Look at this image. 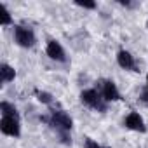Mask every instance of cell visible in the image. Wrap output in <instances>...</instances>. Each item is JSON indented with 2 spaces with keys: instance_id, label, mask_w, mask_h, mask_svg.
I'll return each instance as SVG.
<instances>
[{
  "instance_id": "cell-14",
  "label": "cell",
  "mask_w": 148,
  "mask_h": 148,
  "mask_svg": "<svg viewBox=\"0 0 148 148\" xmlns=\"http://www.w3.org/2000/svg\"><path fill=\"white\" fill-rule=\"evenodd\" d=\"M79 7H84V9H96V4L94 2H75Z\"/></svg>"
},
{
  "instance_id": "cell-8",
  "label": "cell",
  "mask_w": 148,
  "mask_h": 148,
  "mask_svg": "<svg viewBox=\"0 0 148 148\" xmlns=\"http://www.w3.org/2000/svg\"><path fill=\"white\" fill-rule=\"evenodd\" d=\"M117 61H119V64H120L122 68H125V70H136L134 58H132L131 52H127V51H120V52L117 54Z\"/></svg>"
},
{
  "instance_id": "cell-9",
  "label": "cell",
  "mask_w": 148,
  "mask_h": 148,
  "mask_svg": "<svg viewBox=\"0 0 148 148\" xmlns=\"http://www.w3.org/2000/svg\"><path fill=\"white\" fill-rule=\"evenodd\" d=\"M14 77H16V71L12 66H9V64L0 66V80L2 82H11V80H14Z\"/></svg>"
},
{
  "instance_id": "cell-2",
  "label": "cell",
  "mask_w": 148,
  "mask_h": 148,
  "mask_svg": "<svg viewBox=\"0 0 148 148\" xmlns=\"http://www.w3.org/2000/svg\"><path fill=\"white\" fill-rule=\"evenodd\" d=\"M49 124L58 129V132H70V129L73 127V120L71 117L63 112V110H54L51 113V119H49Z\"/></svg>"
},
{
  "instance_id": "cell-5",
  "label": "cell",
  "mask_w": 148,
  "mask_h": 148,
  "mask_svg": "<svg viewBox=\"0 0 148 148\" xmlns=\"http://www.w3.org/2000/svg\"><path fill=\"white\" fill-rule=\"evenodd\" d=\"M101 96L105 98V101H119L120 99V92H119L115 82L103 80L101 82Z\"/></svg>"
},
{
  "instance_id": "cell-1",
  "label": "cell",
  "mask_w": 148,
  "mask_h": 148,
  "mask_svg": "<svg viewBox=\"0 0 148 148\" xmlns=\"http://www.w3.org/2000/svg\"><path fill=\"white\" fill-rule=\"evenodd\" d=\"M80 101L86 105V106H89V108H94V110H98V112H106V101H105V98L98 92V91H94V89H87V91H84L82 94H80Z\"/></svg>"
},
{
  "instance_id": "cell-13",
  "label": "cell",
  "mask_w": 148,
  "mask_h": 148,
  "mask_svg": "<svg viewBox=\"0 0 148 148\" xmlns=\"http://www.w3.org/2000/svg\"><path fill=\"white\" fill-rule=\"evenodd\" d=\"M84 146H86V148H103L101 145H98V143H96L94 139H91V138H87V139H86Z\"/></svg>"
},
{
  "instance_id": "cell-12",
  "label": "cell",
  "mask_w": 148,
  "mask_h": 148,
  "mask_svg": "<svg viewBox=\"0 0 148 148\" xmlns=\"http://www.w3.org/2000/svg\"><path fill=\"white\" fill-rule=\"evenodd\" d=\"M12 23V18H11V12L5 9V7H2V25L5 26V25H11Z\"/></svg>"
},
{
  "instance_id": "cell-3",
  "label": "cell",
  "mask_w": 148,
  "mask_h": 148,
  "mask_svg": "<svg viewBox=\"0 0 148 148\" xmlns=\"http://www.w3.org/2000/svg\"><path fill=\"white\" fill-rule=\"evenodd\" d=\"M14 40L21 47H32L35 44V35L30 28L25 26H14Z\"/></svg>"
},
{
  "instance_id": "cell-7",
  "label": "cell",
  "mask_w": 148,
  "mask_h": 148,
  "mask_svg": "<svg viewBox=\"0 0 148 148\" xmlns=\"http://www.w3.org/2000/svg\"><path fill=\"white\" fill-rule=\"evenodd\" d=\"M45 52H47V56H49L51 59H54V61H64V59H66V54H64L63 47H61L56 40H51V42L47 44Z\"/></svg>"
},
{
  "instance_id": "cell-6",
  "label": "cell",
  "mask_w": 148,
  "mask_h": 148,
  "mask_svg": "<svg viewBox=\"0 0 148 148\" xmlns=\"http://www.w3.org/2000/svg\"><path fill=\"white\" fill-rule=\"evenodd\" d=\"M125 127H127V129H132V131H138V132H145V131H146V125H145L143 119H141L139 113H136V112H131V113L125 117Z\"/></svg>"
},
{
  "instance_id": "cell-10",
  "label": "cell",
  "mask_w": 148,
  "mask_h": 148,
  "mask_svg": "<svg viewBox=\"0 0 148 148\" xmlns=\"http://www.w3.org/2000/svg\"><path fill=\"white\" fill-rule=\"evenodd\" d=\"M0 110H2V115L4 117H18V110L14 105L7 103V101H2L0 103Z\"/></svg>"
},
{
  "instance_id": "cell-15",
  "label": "cell",
  "mask_w": 148,
  "mask_h": 148,
  "mask_svg": "<svg viewBox=\"0 0 148 148\" xmlns=\"http://www.w3.org/2000/svg\"><path fill=\"white\" fill-rule=\"evenodd\" d=\"M141 101L148 105V87H146V89H145V91L141 92Z\"/></svg>"
},
{
  "instance_id": "cell-16",
  "label": "cell",
  "mask_w": 148,
  "mask_h": 148,
  "mask_svg": "<svg viewBox=\"0 0 148 148\" xmlns=\"http://www.w3.org/2000/svg\"><path fill=\"white\" fill-rule=\"evenodd\" d=\"M146 82H148V75H146Z\"/></svg>"
},
{
  "instance_id": "cell-4",
  "label": "cell",
  "mask_w": 148,
  "mask_h": 148,
  "mask_svg": "<svg viewBox=\"0 0 148 148\" xmlns=\"http://www.w3.org/2000/svg\"><path fill=\"white\" fill-rule=\"evenodd\" d=\"M0 131L7 136H14L18 138L21 129H19V119L18 117H2L0 120Z\"/></svg>"
},
{
  "instance_id": "cell-11",
  "label": "cell",
  "mask_w": 148,
  "mask_h": 148,
  "mask_svg": "<svg viewBox=\"0 0 148 148\" xmlns=\"http://www.w3.org/2000/svg\"><path fill=\"white\" fill-rule=\"evenodd\" d=\"M37 92V96H38V101L40 103H44V105H51L52 103V94H49V92H45V91H35Z\"/></svg>"
}]
</instances>
